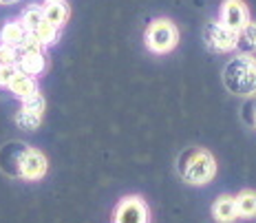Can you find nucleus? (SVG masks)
Masks as SVG:
<instances>
[{
  "label": "nucleus",
  "instance_id": "20e7f679",
  "mask_svg": "<svg viewBox=\"0 0 256 223\" xmlns=\"http://www.w3.org/2000/svg\"><path fill=\"white\" fill-rule=\"evenodd\" d=\"M206 46L214 53H228L238 44V34L223 22H208L204 29Z\"/></svg>",
  "mask_w": 256,
  "mask_h": 223
},
{
  "label": "nucleus",
  "instance_id": "412c9836",
  "mask_svg": "<svg viewBox=\"0 0 256 223\" xmlns=\"http://www.w3.org/2000/svg\"><path fill=\"white\" fill-rule=\"evenodd\" d=\"M49 2H56V0H49Z\"/></svg>",
  "mask_w": 256,
  "mask_h": 223
},
{
  "label": "nucleus",
  "instance_id": "f8f14e48",
  "mask_svg": "<svg viewBox=\"0 0 256 223\" xmlns=\"http://www.w3.org/2000/svg\"><path fill=\"white\" fill-rule=\"evenodd\" d=\"M68 18V7L64 0H56V2H46L44 7V20L49 22L51 26H56V29H60V26L66 22Z\"/></svg>",
  "mask_w": 256,
  "mask_h": 223
},
{
  "label": "nucleus",
  "instance_id": "423d86ee",
  "mask_svg": "<svg viewBox=\"0 0 256 223\" xmlns=\"http://www.w3.org/2000/svg\"><path fill=\"white\" fill-rule=\"evenodd\" d=\"M113 223H148V206L140 197H126L117 204Z\"/></svg>",
  "mask_w": 256,
  "mask_h": 223
},
{
  "label": "nucleus",
  "instance_id": "6e6552de",
  "mask_svg": "<svg viewBox=\"0 0 256 223\" xmlns=\"http://www.w3.org/2000/svg\"><path fill=\"white\" fill-rule=\"evenodd\" d=\"M221 22L226 26H230L232 31H236V34H241L245 26L250 24L248 7L243 4V0H226V2H223Z\"/></svg>",
  "mask_w": 256,
  "mask_h": 223
},
{
  "label": "nucleus",
  "instance_id": "ddd939ff",
  "mask_svg": "<svg viewBox=\"0 0 256 223\" xmlns=\"http://www.w3.org/2000/svg\"><path fill=\"white\" fill-rule=\"evenodd\" d=\"M9 88H12V93H14V95H18L20 100H24V98H29V95L38 93L36 80L31 78V76H26V73H22V71H20L18 76L14 78V82L9 84Z\"/></svg>",
  "mask_w": 256,
  "mask_h": 223
},
{
  "label": "nucleus",
  "instance_id": "1a4fd4ad",
  "mask_svg": "<svg viewBox=\"0 0 256 223\" xmlns=\"http://www.w3.org/2000/svg\"><path fill=\"white\" fill-rule=\"evenodd\" d=\"M26 34H29V31L22 26V22H7L0 29V44H7V46H12V49L20 51L26 40Z\"/></svg>",
  "mask_w": 256,
  "mask_h": 223
},
{
  "label": "nucleus",
  "instance_id": "9d476101",
  "mask_svg": "<svg viewBox=\"0 0 256 223\" xmlns=\"http://www.w3.org/2000/svg\"><path fill=\"white\" fill-rule=\"evenodd\" d=\"M212 216L216 223H232L238 219V210H236V199L234 197H218L212 206Z\"/></svg>",
  "mask_w": 256,
  "mask_h": 223
},
{
  "label": "nucleus",
  "instance_id": "0eeeda50",
  "mask_svg": "<svg viewBox=\"0 0 256 223\" xmlns=\"http://www.w3.org/2000/svg\"><path fill=\"white\" fill-rule=\"evenodd\" d=\"M44 106H46V102H44V98H42V93L29 95V98L22 100V106H20V113L16 115V122L29 130L38 128L42 122V113H44Z\"/></svg>",
  "mask_w": 256,
  "mask_h": 223
},
{
  "label": "nucleus",
  "instance_id": "7ed1b4c3",
  "mask_svg": "<svg viewBox=\"0 0 256 223\" xmlns=\"http://www.w3.org/2000/svg\"><path fill=\"white\" fill-rule=\"evenodd\" d=\"M179 34L170 20H154L146 29V46L154 53H168L177 46Z\"/></svg>",
  "mask_w": 256,
  "mask_h": 223
},
{
  "label": "nucleus",
  "instance_id": "39448f33",
  "mask_svg": "<svg viewBox=\"0 0 256 223\" xmlns=\"http://www.w3.org/2000/svg\"><path fill=\"white\" fill-rule=\"evenodd\" d=\"M18 174L24 179H42L46 174V157L34 148H20L18 155Z\"/></svg>",
  "mask_w": 256,
  "mask_h": 223
},
{
  "label": "nucleus",
  "instance_id": "9b49d317",
  "mask_svg": "<svg viewBox=\"0 0 256 223\" xmlns=\"http://www.w3.org/2000/svg\"><path fill=\"white\" fill-rule=\"evenodd\" d=\"M18 68L26 76H38V73L44 71V56L40 51H26L20 53L18 60Z\"/></svg>",
  "mask_w": 256,
  "mask_h": 223
},
{
  "label": "nucleus",
  "instance_id": "f3484780",
  "mask_svg": "<svg viewBox=\"0 0 256 223\" xmlns=\"http://www.w3.org/2000/svg\"><path fill=\"white\" fill-rule=\"evenodd\" d=\"M18 73H20L18 64H0V86H9Z\"/></svg>",
  "mask_w": 256,
  "mask_h": 223
},
{
  "label": "nucleus",
  "instance_id": "f03ea898",
  "mask_svg": "<svg viewBox=\"0 0 256 223\" xmlns=\"http://www.w3.org/2000/svg\"><path fill=\"white\" fill-rule=\"evenodd\" d=\"M177 168L179 174L184 177V182L192 186H206L214 177L216 162L206 148H188L186 152H181Z\"/></svg>",
  "mask_w": 256,
  "mask_h": 223
},
{
  "label": "nucleus",
  "instance_id": "f257e3e1",
  "mask_svg": "<svg viewBox=\"0 0 256 223\" xmlns=\"http://www.w3.org/2000/svg\"><path fill=\"white\" fill-rule=\"evenodd\" d=\"M223 84L234 95L254 98L256 95V58L241 53L232 58L223 68Z\"/></svg>",
  "mask_w": 256,
  "mask_h": 223
},
{
  "label": "nucleus",
  "instance_id": "4468645a",
  "mask_svg": "<svg viewBox=\"0 0 256 223\" xmlns=\"http://www.w3.org/2000/svg\"><path fill=\"white\" fill-rule=\"evenodd\" d=\"M236 210H238V216L243 219H252L256 216V192L254 190H243L241 194H236Z\"/></svg>",
  "mask_w": 256,
  "mask_h": 223
},
{
  "label": "nucleus",
  "instance_id": "aec40b11",
  "mask_svg": "<svg viewBox=\"0 0 256 223\" xmlns=\"http://www.w3.org/2000/svg\"><path fill=\"white\" fill-rule=\"evenodd\" d=\"M2 2H14V0H2Z\"/></svg>",
  "mask_w": 256,
  "mask_h": 223
},
{
  "label": "nucleus",
  "instance_id": "a211bd4d",
  "mask_svg": "<svg viewBox=\"0 0 256 223\" xmlns=\"http://www.w3.org/2000/svg\"><path fill=\"white\" fill-rule=\"evenodd\" d=\"M18 51L7 44H0V64H18Z\"/></svg>",
  "mask_w": 256,
  "mask_h": 223
},
{
  "label": "nucleus",
  "instance_id": "6ab92c4d",
  "mask_svg": "<svg viewBox=\"0 0 256 223\" xmlns=\"http://www.w3.org/2000/svg\"><path fill=\"white\" fill-rule=\"evenodd\" d=\"M243 118L245 122H248L252 128H256V95L254 98H250L248 100V104L243 106Z\"/></svg>",
  "mask_w": 256,
  "mask_h": 223
},
{
  "label": "nucleus",
  "instance_id": "2eb2a0df",
  "mask_svg": "<svg viewBox=\"0 0 256 223\" xmlns=\"http://www.w3.org/2000/svg\"><path fill=\"white\" fill-rule=\"evenodd\" d=\"M44 22H46L44 20V9H40V7H29L22 14V26L29 31V34H38Z\"/></svg>",
  "mask_w": 256,
  "mask_h": 223
},
{
  "label": "nucleus",
  "instance_id": "4be33fe9",
  "mask_svg": "<svg viewBox=\"0 0 256 223\" xmlns=\"http://www.w3.org/2000/svg\"><path fill=\"white\" fill-rule=\"evenodd\" d=\"M0 2H2V0H0Z\"/></svg>",
  "mask_w": 256,
  "mask_h": 223
},
{
  "label": "nucleus",
  "instance_id": "dca6fc26",
  "mask_svg": "<svg viewBox=\"0 0 256 223\" xmlns=\"http://www.w3.org/2000/svg\"><path fill=\"white\" fill-rule=\"evenodd\" d=\"M238 44L245 46L248 51H256V22H250L238 34Z\"/></svg>",
  "mask_w": 256,
  "mask_h": 223
}]
</instances>
